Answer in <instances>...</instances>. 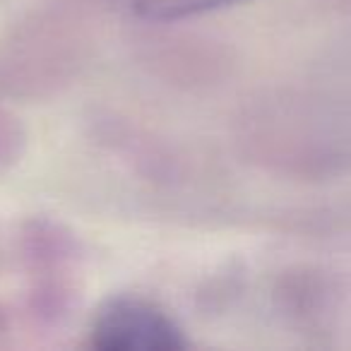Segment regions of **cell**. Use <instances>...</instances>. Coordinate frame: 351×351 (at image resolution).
Listing matches in <instances>:
<instances>
[{
    "instance_id": "obj_1",
    "label": "cell",
    "mask_w": 351,
    "mask_h": 351,
    "mask_svg": "<svg viewBox=\"0 0 351 351\" xmlns=\"http://www.w3.org/2000/svg\"><path fill=\"white\" fill-rule=\"evenodd\" d=\"M92 344L104 351H176L188 339L181 325L140 296L108 298L92 322Z\"/></svg>"
},
{
    "instance_id": "obj_2",
    "label": "cell",
    "mask_w": 351,
    "mask_h": 351,
    "mask_svg": "<svg viewBox=\"0 0 351 351\" xmlns=\"http://www.w3.org/2000/svg\"><path fill=\"white\" fill-rule=\"evenodd\" d=\"M73 243L68 234H60L53 224H34L27 234V258L32 263V272L39 277L34 284V311L46 317H58L65 311L68 301V284L65 274L73 260Z\"/></svg>"
},
{
    "instance_id": "obj_3",
    "label": "cell",
    "mask_w": 351,
    "mask_h": 351,
    "mask_svg": "<svg viewBox=\"0 0 351 351\" xmlns=\"http://www.w3.org/2000/svg\"><path fill=\"white\" fill-rule=\"evenodd\" d=\"M236 3H243V0H128L130 10H135L145 20L156 22L186 20V17L205 15Z\"/></svg>"
}]
</instances>
